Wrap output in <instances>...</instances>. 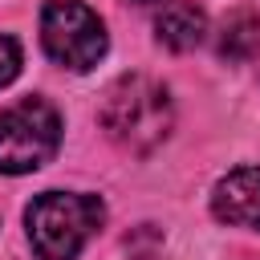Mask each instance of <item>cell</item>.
I'll list each match as a JSON object with an SVG mask.
<instances>
[{"instance_id":"1","label":"cell","mask_w":260,"mask_h":260,"mask_svg":"<svg viewBox=\"0 0 260 260\" xmlns=\"http://www.w3.org/2000/svg\"><path fill=\"white\" fill-rule=\"evenodd\" d=\"M171 93L146 73L118 77L98 106L102 130L130 154H150L154 146H162V138L171 134Z\"/></svg>"},{"instance_id":"2","label":"cell","mask_w":260,"mask_h":260,"mask_svg":"<svg viewBox=\"0 0 260 260\" xmlns=\"http://www.w3.org/2000/svg\"><path fill=\"white\" fill-rule=\"evenodd\" d=\"M102 199L98 195H77V191H45L28 203L24 223L32 252L41 260H73L85 240L102 228Z\"/></svg>"},{"instance_id":"3","label":"cell","mask_w":260,"mask_h":260,"mask_svg":"<svg viewBox=\"0 0 260 260\" xmlns=\"http://www.w3.org/2000/svg\"><path fill=\"white\" fill-rule=\"evenodd\" d=\"M61 146V118L45 98H24L0 114V171H41Z\"/></svg>"},{"instance_id":"4","label":"cell","mask_w":260,"mask_h":260,"mask_svg":"<svg viewBox=\"0 0 260 260\" xmlns=\"http://www.w3.org/2000/svg\"><path fill=\"white\" fill-rule=\"evenodd\" d=\"M41 41L45 53L73 73L93 69L106 53V28L81 0H49L41 12Z\"/></svg>"},{"instance_id":"5","label":"cell","mask_w":260,"mask_h":260,"mask_svg":"<svg viewBox=\"0 0 260 260\" xmlns=\"http://www.w3.org/2000/svg\"><path fill=\"white\" fill-rule=\"evenodd\" d=\"M211 211L223 223L260 232V167H240L223 175L211 191Z\"/></svg>"},{"instance_id":"6","label":"cell","mask_w":260,"mask_h":260,"mask_svg":"<svg viewBox=\"0 0 260 260\" xmlns=\"http://www.w3.org/2000/svg\"><path fill=\"white\" fill-rule=\"evenodd\" d=\"M154 32H158V41H162L167 49L187 53V49H195V45L203 41L207 16H203V8H195V4H187V0H175V4H167V8L154 16Z\"/></svg>"},{"instance_id":"7","label":"cell","mask_w":260,"mask_h":260,"mask_svg":"<svg viewBox=\"0 0 260 260\" xmlns=\"http://www.w3.org/2000/svg\"><path fill=\"white\" fill-rule=\"evenodd\" d=\"M260 53V12L236 8L219 24V57L223 61H252Z\"/></svg>"},{"instance_id":"8","label":"cell","mask_w":260,"mask_h":260,"mask_svg":"<svg viewBox=\"0 0 260 260\" xmlns=\"http://www.w3.org/2000/svg\"><path fill=\"white\" fill-rule=\"evenodd\" d=\"M16 73H20V45L0 32V89H4Z\"/></svg>"},{"instance_id":"9","label":"cell","mask_w":260,"mask_h":260,"mask_svg":"<svg viewBox=\"0 0 260 260\" xmlns=\"http://www.w3.org/2000/svg\"><path fill=\"white\" fill-rule=\"evenodd\" d=\"M130 4H154V0H130Z\"/></svg>"},{"instance_id":"10","label":"cell","mask_w":260,"mask_h":260,"mask_svg":"<svg viewBox=\"0 0 260 260\" xmlns=\"http://www.w3.org/2000/svg\"><path fill=\"white\" fill-rule=\"evenodd\" d=\"M142 260H154V256H142Z\"/></svg>"}]
</instances>
